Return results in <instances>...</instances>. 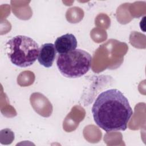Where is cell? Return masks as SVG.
I'll return each instance as SVG.
<instances>
[{"label": "cell", "instance_id": "3", "mask_svg": "<svg viewBox=\"0 0 146 146\" xmlns=\"http://www.w3.org/2000/svg\"><path fill=\"white\" fill-rule=\"evenodd\" d=\"M91 62V55L80 48L59 54L56 59L59 71L62 75L68 78H78L85 75L90 70Z\"/></svg>", "mask_w": 146, "mask_h": 146}, {"label": "cell", "instance_id": "4", "mask_svg": "<svg viewBox=\"0 0 146 146\" xmlns=\"http://www.w3.org/2000/svg\"><path fill=\"white\" fill-rule=\"evenodd\" d=\"M77 44V39L75 35L71 33H67L57 38L54 46L56 52L59 54H63L75 50Z\"/></svg>", "mask_w": 146, "mask_h": 146}, {"label": "cell", "instance_id": "5", "mask_svg": "<svg viewBox=\"0 0 146 146\" xmlns=\"http://www.w3.org/2000/svg\"><path fill=\"white\" fill-rule=\"evenodd\" d=\"M56 53V51L54 44L46 43L42 44L39 51L38 62L44 67H51L55 60Z\"/></svg>", "mask_w": 146, "mask_h": 146}, {"label": "cell", "instance_id": "1", "mask_svg": "<svg viewBox=\"0 0 146 146\" xmlns=\"http://www.w3.org/2000/svg\"><path fill=\"white\" fill-rule=\"evenodd\" d=\"M96 125L106 132L125 131L133 115L128 99L119 90L109 89L101 92L92 107Z\"/></svg>", "mask_w": 146, "mask_h": 146}, {"label": "cell", "instance_id": "2", "mask_svg": "<svg viewBox=\"0 0 146 146\" xmlns=\"http://www.w3.org/2000/svg\"><path fill=\"white\" fill-rule=\"evenodd\" d=\"M7 55L10 62L19 67H27L38 59L39 45L32 38L25 35H17L5 44Z\"/></svg>", "mask_w": 146, "mask_h": 146}]
</instances>
